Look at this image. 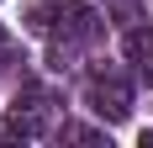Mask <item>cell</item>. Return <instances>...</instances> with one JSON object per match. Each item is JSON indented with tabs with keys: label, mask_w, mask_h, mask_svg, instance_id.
I'll return each instance as SVG.
<instances>
[{
	"label": "cell",
	"mask_w": 153,
	"mask_h": 148,
	"mask_svg": "<svg viewBox=\"0 0 153 148\" xmlns=\"http://www.w3.org/2000/svg\"><path fill=\"white\" fill-rule=\"evenodd\" d=\"M32 27H37V32H53L58 43H95V37H100V16H95L90 5H79V0H63V5L37 11Z\"/></svg>",
	"instance_id": "cell-1"
},
{
	"label": "cell",
	"mask_w": 153,
	"mask_h": 148,
	"mask_svg": "<svg viewBox=\"0 0 153 148\" xmlns=\"http://www.w3.org/2000/svg\"><path fill=\"white\" fill-rule=\"evenodd\" d=\"M5 127L21 138H42L48 127H53V95H42V90H21L11 106H5Z\"/></svg>",
	"instance_id": "cell-2"
},
{
	"label": "cell",
	"mask_w": 153,
	"mask_h": 148,
	"mask_svg": "<svg viewBox=\"0 0 153 148\" xmlns=\"http://www.w3.org/2000/svg\"><path fill=\"white\" fill-rule=\"evenodd\" d=\"M90 111L100 122H127V111H132V85H127L122 74H95L90 79Z\"/></svg>",
	"instance_id": "cell-3"
},
{
	"label": "cell",
	"mask_w": 153,
	"mask_h": 148,
	"mask_svg": "<svg viewBox=\"0 0 153 148\" xmlns=\"http://www.w3.org/2000/svg\"><path fill=\"white\" fill-rule=\"evenodd\" d=\"M127 53H132L137 64H148L153 58V32H132V37H127Z\"/></svg>",
	"instance_id": "cell-4"
},
{
	"label": "cell",
	"mask_w": 153,
	"mask_h": 148,
	"mask_svg": "<svg viewBox=\"0 0 153 148\" xmlns=\"http://www.w3.org/2000/svg\"><path fill=\"white\" fill-rule=\"evenodd\" d=\"M0 58H11V37H5V32H0Z\"/></svg>",
	"instance_id": "cell-5"
},
{
	"label": "cell",
	"mask_w": 153,
	"mask_h": 148,
	"mask_svg": "<svg viewBox=\"0 0 153 148\" xmlns=\"http://www.w3.org/2000/svg\"><path fill=\"white\" fill-rule=\"evenodd\" d=\"M137 143H143V148H153V132H148V127H143V138H137Z\"/></svg>",
	"instance_id": "cell-6"
}]
</instances>
